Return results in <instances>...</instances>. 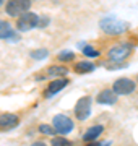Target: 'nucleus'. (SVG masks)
Here are the masks:
<instances>
[{"label":"nucleus","instance_id":"1","mask_svg":"<svg viewBox=\"0 0 138 146\" xmlns=\"http://www.w3.org/2000/svg\"><path fill=\"white\" fill-rule=\"evenodd\" d=\"M99 26L107 36H120L128 29V23L119 18H114V16H106L99 21Z\"/></svg>","mask_w":138,"mask_h":146},{"label":"nucleus","instance_id":"2","mask_svg":"<svg viewBox=\"0 0 138 146\" xmlns=\"http://www.w3.org/2000/svg\"><path fill=\"white\" fill-rule=\"evenodd\" d=\"M132 50H133V46L130 42H119V44L112 46L111 49L107 50V58H109V62L120 63L127 57H130Z\"/></svg>","mask_w":138,"mask_h":146},{"label":"nucleus","instance_id":"3","mask_svg":"<svg viewBox=\"0 0 138 146\" xmlns=\"http://www.w3.org/2000/svg\"><path fill=\"white\" fill-rule=\"evenodd\" d=\"M31 8V0H8L5 5L7 15H10L11 18L21 16L23 13L29 11Z\"/></svg>","mask_w":138,"mask_h":146},{"label":"nucleus","instance_id":"4","mask_svg":"<svg viewBox=\"0 0 138 146\" xmlns=\"http://www.w3.org/2000/svg\"><path fill=\"white\" fill-rule=\"evenodd\" d=\"M52 127L55 128L58 135H68L70 131L75 128V122L65 114H57L52 119Z\"/></svg>","mask_w":138,"mask_h":146},{"label":"nucleus","instance_id":"5","mask_svg":"<svg viewBox=\"0 0 138 146\" xmlns=\"http://www.w3.org/2000/svg\"><path fill=\"white\" fill-rule=\"evenodd\" d=\"M37 25H39V16L31 11H26L21 16H18V21H16V28L20 33L31 31L33 28H37Z\"/></svg>","mask_w":138,"mask_h":146},{"label":"nucleus","instance_id":"6","mask_svg":"<svg viewBox=\"0 0 138 146\" xmlns=\"http://www.w3.org/2000/svg\"><path fill=\"white\" fill-rule=\"evenodd\" d=\"M135 86L137 83L130 78H119L114 81L112 84V89H114V93L117 96H128V94H132L135 91Z\"/></svg>","mask_w":138,"mask_h":146},{"label":"nucleus","instance_id":"7","mask_svg":"<svg viewBox=\"0 0 138 146\" xmlns=\"http://www.w3.org/2000/svg\"><path fill=\"white\" fill-rule=\"evenodd\" d=\"M75 115L78 120H86L91 114V98L90 96H83L76 101L75 104Z\"/></svg>","mask_w":138,"mask_h":146},{"label":"nucleus","instance_id":"8","mask_svg":"<svg viewBox=\"0 0 138 146\" xmlns=\"http://www.w3.org/2000/svg\"><path fill=\"white\" fill-rule=\"evenodd\" d=\"M68 83L70 81L67 78H57V80H54V81H50L47 89L44 91V98H52L54 94H57L58 91H62Z\"/></svg>","mask_w":138,"mask_h":146},{"label":"nucleus","instance_id":"9","mask_svg":"<svg viewBox=\"0 0 138 146\" xmlns=\"http://www.w3.org/2000/svg\"><path fill=\"white\" fill-rule=\"evenodd\" d=\"M20 119L15 114H0V130H13L15 127H18Z\"/></svg>","mask_w":138,"mask_h":146},{"label":"nucleus","instance_id":"10","mask_svg":"<svg viewBox=\"0 0 138 146\" xmlns=\"http://www.w3.org/2000/svg\"><path fill=\"white\" fill-rule=\"evenodd\" d=\"M117 94L114 93V89H102L101 93L98 94V102L104 106H112L115 104Z\"/></svg>","mask_w":138,"mask_h":146},{"label":"nucleus","instance_id":"11","mask_svg":"<svg viewBox=\"0 0 138 146\" xmlns=\"http://www.w3.org/2000/svg\"><path fill=\"white\" fill-rule=\"evenodd\" d=\"M104 133V127L102 125H93V127H90L88 130L85 131V135H83V140L85 141H96L99 136Z\"/></svg>","mask_w":138,"mask_h":146},{"label":"nucleus","instance_id":"12","mask_svg":"<svg viewBox=\"0 0 138 146\" xmlns=\"http://www.w3.org/2000/svg\"><path fill=\"white\" fill-rule=\"evenodd\" d=\"M67 73H68V68H65L64 65H52V67L47 68L46 75H47V76H57V78H64Z\"/></svg>","mask_w":138,"mask_h":146},{"label":"nucleus","instance_id":"13","mask_svg":"<svg viewBox=\"0 0 138 146\" xmlns=\"http://www.w3.org/2000/svg\"><path fill=\"white\" fill-rule=\"evenodd\" d=\"M13 37V29L8 21L0 20V39H11Z\"/></svg>","mask_w":138,"mask_h":146},{"label":"nucleus","instance_id":"14","mask_svg":"<svg viewBox=\"0 0 138 146\" xmlns=\"http://www.w3.org/2000/svg\"><path fill=\"white\" fill-rule=\"evenodd\" d=\"M94 68H96V65L93 62H88V60H81V62L75 63V70L78 73H91V72H94Z\"/></svg>","mask_w":138,"mask_h":146},{"label":"nucleus","instance_id":"15","mask_svg":"<svg viewBox=\"0 0 138 146\" xmlns=\"http://www.w3.org/2000/svg\"><path fill=\"white\" fill-rule=\"evenodd\" d=\"M29 55H31V58H34V60H44L46 57H49V50L47 49H36V50H33Z\"/></svg>","mask_w":138,"mask_h":146},{"label":"nucleus","instance_id":"16","mask_svg":"<svg viewBox=\"0 0 138 146\" xmlns=\"http://www.w3.org/2000/svg\"><path fill=\"white\" fill-rule=\"evenodd\" d=\"M50 146H73V143L70 140H67L65 136H55V138H52Z\"/></svg>","mask_w":138,"mask_h":146},{"label":"nucleus","instance_id":"17","mask_svg":"<svg viewBox=\"0 0 138 146\" xmlns=\"http://www.w3.org/2000/svg\"><path fill=\"white\" fill-rule=\"evenodd\" d=\"M58 62H70V60H73L75 58V54L72 50H64V52H60L57 55Z\"/></svg>","mask_w":138,"mask_h":146},{"label":"nucleus","instance_id":"18","mask_svg":"<svg viewBox=\"0 0 138 146\" xmlns=\"http://www.w3.org/2000/svg\"><path fill=\"white\" fill-rule=\"evenodd\" d=\"M39 131H41L42 135H46V136H54L55 133H57L54 127H50V125H46V123H42V125H39Z\"/></svg>","mask_w":138,"mask_h":146},{"label":"nucleus","instance_id":"19","mask_svg":"<svg viewBox=\"0 0 138 146\" xmlns=\"http://www.w3.org/2000/svg\"><path fill=\"white\" fill-rule=\"evenodd\" d=\"M83 54H85L86 57H91V58H94V57H99V50H96L93 46H88L86 47H83Z\"/></svg>","mask_w":138,"mask_h":146},{"label":"nucleus","instance_id":"20","mask_svg":"<svg viewBox=\"0 0 138 146\" xmlns=\"http://www.w3.org/2000/svg\"><path fill=\"white\" fill-rule=\"evenodd\" d=\"M47 23H49V18H47V16H39V25H37V28H44Z\"/></svg>","mask_w":138,"mask_h":146},{"label":"nucleus","instance_id":"21","mask_svg":"<svg viewBox=\"0 0 138 146\" xmlns=\"http://www.w3.org/2000/svg\"><path fill=\"white\" fill-rule=\"evenodd\" d=\"M31 146H47L46 143H42V141H36V143H33Z\"/></svg>","mask_w":138,"mask_h":146},{"label":"nucleus","instance_id":"22","mask_svg":"<svg viewBox=\"0 0 138 146\" xmlns=\"http://www.w3.org/2000/svg\"><path fill=\"white\" fill-rule=\"evenodd\" d=\"M2 3H3V0H0V5H2Z\"/></svg>","mask_w":138,"mask_h":146}]
</instances>
